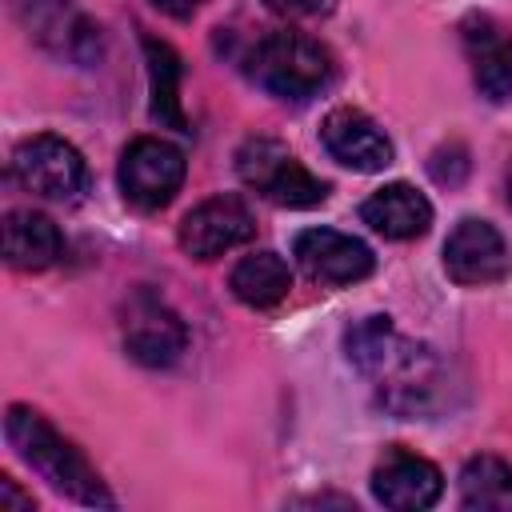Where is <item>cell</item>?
<instances>
[{
  "mask_svg": "<svg viewBox=\"0 0 512 512\" xmlns=\"http://www.w3.org/2000/svg\"><path fill=\"white\" fill-rule=\"evenodd\" d=\"M300 268L320 284H356L376 268V256L364 240L336 228H304L292 244Z\"/></svg>",
  "mask_w": 512,
  "mask_h": 512,
  "instance_id": "cell-11",
  "label": "cell"
},
{
  "mask_svg": "<svg viewBox=\"0 0 512 512\" xmlns=\"http://www.w3.org/2000/svg\"><path fill=\"white\" fill-rule=\"evenodd\" d=\"M124 348L132 360L148 368H168L188 348V328L160 296L140 288L124 312Z\"/></svg>",
  "mask_w": 512,
  "mask_h": 512,
  "instance_id": "cell-9",
  "label": "cell"
},
{
  "mask_svg": "<svg viewBox=\"0 0 512 512\" xmlns=\"http://www.w3.org/2000/svg\"><path fill=\"white\" fill-rule=\"evenodd\" d=\"M428 172H432V180H436V184L456 188V184L468 176V152H464V144L436 148V152H432V160H428Z\"/></svg>",
  "mask_w": 512,
  "mask_h": 512,
  "instance_id": "cell-20",
  "label": "cell"
},
{
  "mask_svg": "<svg viewBox=\"0 0 512 512\" xmlns=\"http://www.w3.org/2000/svg\"><path fill=\"white\" fill-rule=\"evenodd\" d=\"M244 68L264 92H272L280 100H296V104L312 100L336 72L332 52L320 40H312L304 32H292V28L260 36L252 44Z\"/></svg>",
  "mask_w": 512,
  "mask_h": 512,
  "instance_id": "cell-3",
  "label": "cell"
},
{
  "mask_svg": "<svg viewBox=\"0 0 512 512\" xmlns=\"http://www.w3.org/2000/svg\"><path fill=\"white\" fill-rule=\"evenodd\" d=\"M508 200H512V168H508Z\"/></svg>",
  "mask_w": 512,
  "mask_h": 512,
  "instance_id": "cell-24",
  "label": "cell"
},
{
  "mask_svg": "<svg viewBox=\"0 0 512 512\" xmlns=\"http://www.w3.org/2000/svg\"><path fill=\"white\" fill-rule=\"evenodd\" d=\"M12 176L44 196V200H76L84 188H88V164L84 156L76 152V144H68L64 136H52V132H40V136H28L24 144H16L12 152Z\"/></svg>",
  "mask_w": 512,
  "mask_h": 512,
  "instance_id": "cell-6",
  "label": "cell"
},
{
  "mask_svg": "<svg viewBox=\"0 0 512 512\" xmlns=\"http://www.w3.org/2000/svg\"><path fill=\"white\" fill-rule=\"evenodd\" d=\"M236 172L252 192H260L264 200H272L280 208H316L328 196V184L320 176H312L288 152V144H280L272 136H248L236 148Z\"/></svg>",
  "mask_w": 512,
  "mask_h": 512,
  "instance_id": "cell-4",
  "label": "cell"
},
{
  "mask_svg": "<svg viewBox=\"0 0 512 512\" xmlns=\"http://www.w3.org/2000/svg\"><path fill=\"white\" fill-rule=\"evenodd\" d=\"M144 60H148V92H152V120L160 128H176V132H188V116L180 108V56L172 52V44L156 40V36H144Z\"/></svg>",
  "mask_w": 512,
  "mask_h": 512,
  "instance_id": "cell-17",
  "label": "cell"
},
{
  "mask_svg": "<svg viewBox=\"0 0 512 512\" xmlns=\"http://www.w3.org/2000/svg\"><path fill=\"white\" fill-rule=\"evenodd\" d=\"M228 288H232V296H236L240 304H248V308H272V304H280V300L288 296L292 272H288V264H284L280 252H268V248H264V252L244 256V260L232 268Z\"/></svg>",
  "mask_w": 512,
  "mask_h": 512,
  "instance_id": "cell-18",
  "label": "cell"
},
{
  "mask_svg": "<svg viewBox=\"0 0 512 512\" xmlns=\"http://www.w3.org/2000/svg\"><path fill=\"white\" fill-rule=\"evenodd\" d=\"M4 440L12 444V452L40 472L56 492L72 496L76 504L88 508H116V496L104 488L100 472L84 460V452L76 444H68L36 408L28 404H8L4 412Z\"/></svg>",
  "mask_w": 512,
  "mask_h": 512,
  "instance_id": "cell-2",
  "label": "cell"
},
{
  "mask_svg": "<svg viewBox=\"0 0 512 512\" xmlns=\"http://www.w3.org/2000/svg\"><path fill=\"white\" fill-rule=\"evenodd\" d=\"M460 44L472 64L476 92L492 104L512 100V36H508V28H500L484 12H472L460 24Z\"/></svg>",
  "mask_w": 512,
  "mask_h": 512,
  "instance_id": "cell-13",
  "label": "cell"
},
{
  "mask_svg": "<svg viewBox=\"0 0 512 512\" xmlns=\"http://www.w3.org/2000/svg\"><path fill=\"white\" fill-rule=\"evenodd\" d=\"M0 512H32V496L20 492L12 476H0Z\"/></svg>",
  "mask_w": 512,
  "mask_h": 512,
  "instance_id": "cell-22",
  "label": "cell"
},
{
  "mask_svg": "<svg viewBox=\"0 0 512 512\" xmlns=\"http://www.w3.org/2000/svg\"><path fill=\"white\" fill-rule=\"evenodd\" d=\"M440 492H444L440 468L408 448H388L384 460L372 468V496L392 512L432 508L440 500Z\"/></svg>",
  "mask_w": 512,
  "mask_h": 512,
  "instance_id": "cell-12",
  "label": "cell"
},
{
  "mask_svg": "<svg viewBox=\"0 0 512 512\" xmlns=\"http://www.w3.org/2000/svg\"><path fill=\"white\" fill-rule=\"evenodd\" d=\"M256 236V216L240 196H212L200 200L180 220V248L192 260H216L220 252Z\"/></svg>",
  "mask_w": 512,
  "mask_h": 512,
  "instance_id": "cell-10",
  "label": "cell"
},
{
  "mask_svg": "<svg viewBox=\"0 0 512 512\" xmlns=\"http://www.w3.org/2000/svg\"><path fill=\"white\" fill-rule=\"evenodd\" d=\"M264 8L280 20H320L336 8V0H264Z\"/></svg>",
  "mask_w": 512,
  "mask_h": 512,
  "instance_id": "cell-21",
  "label": "cell"
},
{
  "mask_svg": "<svg viewBox=\"0 0 512 512\" xmlns=\"http://www.w3.org/2000/svg\"><path fill=\"white\" fill-rule=\"evenodd\" d=\"M320 140L328 156L352 172H380L392 164V140L360 108H332L320 124Z\"/></svg>",
  "mask_w": 512,
  "mask_h": 512,
  "instance_id": "cell-14",
  "label": "cell"
},
{
  "mask_svg": "<svg viewBox=\"0 0 512 512\" xmlns=\"http://www.w3.org/2000/svg\"><path fill=\"white\" fill-rule=\"evenodd\" d=\"M20 28L56 60L92 68L100 60V28L72 0H12Z\"/></svg>",
  "mask_w": 512,
  "mask_h": 512,
  "instance_id": "cell-5",
  "label": "cell"
},
{
  "mask_svg": "<svg viewBox=\"0 0 512 512\" xmlns=\"http://www.w3.org/2000/svg\"><path fill=\"white\" fill-rule=\"evenodd\" d=\"M460 504L472 512L512 508V464L500 456H472L460 468Z\"/></svg>",
  "mask_w": 512,
  "mask_h": 512,
  "instance_id": "cell-19",
  "label": "cell"
},
{
  "mask_svg": "<svg viewBox=\"0 0 512 512\" xmlns=\"http://www.w3.org/2000/svg\"><path fill=\"white\" fill-rule=\"evenodd\" d=\"M360 220L380 232L384 240H416L428 232L432 224V204L424 192H416L412 184L396 180V184H384L376 188L364 204H360Z\"/></svg>",
  "mask_w": 512,
  "mask_h": 512,
  "instance_id": "cell-15",
  "label": "cell"
},
{
  "mask_svg": "<svg viewBox=\"0 0 512 512\" xmlns=\"http://www.w3.org/2000/svg\"><path fill=\"white\" fill-rule=\"evenodd\" d=\"M116 180L132 208L156 212L172 204V196L184 184V152L160 136H136L120 156Z\"/></svg>",
  "mask_w": 512,
  "mask_h": 512,
  "instance_id": "cell-7",
  "label": "cell"
},
{
  "mask_svg": "<svg viewBox=\"0 0 512 512\" xmlns=\"http://www.w3.org/2000/svg\"><path fill=\"white\" fill-rule=\"evenodd\" d=\"M64 236L60 228L32 208H12L4 216V260L20 272H44L60 260Z\"/></svg>",
  "mask_w": 512,
  "mask_h": 512,
  "instance_id": "cell-16",
  "label": "cell"
},
{
  "mask_svg": "<svg viewBox=\"0 0 512 512\" xmlns=\"http://www.w3.org/2000/svg\"><path fill=\"white\" fill-rule=\"evenodd\" d=\"M344 352L364 380H372L376 400L404 420L432 416L448 396V368L436 348L396 332L392 316H364L344 332Z\"/></svg>",
  "mask_w": 512,
  "mask_h": 512,
  "instance_id": "cell-1",
  "label": "cell"
},
{
  "mask_svg": "<svg viewBox=\"0 0 512 512\" xmlns=\"http://www.w3.org/2000/svg\"><path fill=\"white\" fill-rule=\"evenodd\" d=\"M160 12H168V16H176V20H184V16H192L204 0H152Z\"/></svg>",
  "mask_w": 512,
  "mask_h": 512,
  "instance_id": "cell-23",
  "label": "cell"
},
{
  "mask_svg": "<svg viewBox=\"0 0 512 512\" xmlns=\"http://www.w3.org/2000/svg\"><path fill=\"white\" fill-rule=\"evenodd\" d=\"M444 272L460 288H484L512 272V252L496 224L464 216L444 240Z\"/></svg>",
  "mask_w": 512,
  "mask_h": 512,
  "instance_id": "cell-8",
  "label": "cell"
}]
</instances>
